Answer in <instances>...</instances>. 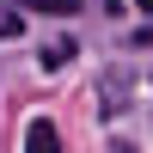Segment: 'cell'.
I'll list each match as a JSON object with an SVG mask.
<instances>
[{"label":"cell","instance_id":"cell-1","mask_svg":"<svg viewBox=\"0 0 153 153\" xmlns=\"http://www.w3.org/2000/svg\"><path fill=\"white\" fill-rule=\"evenodd\" d=\"M25 153H61V135H55V123H43V117H37L31 129H25Z\"/></svg>","mask_w":153,"mask_h":153},{"label":"cell","instance_id":"cell-2","mask_svg":"<svg viewBox=\"0 0 153 153\" xmlns=\"http://www.w3.org/2000/svg\"><path fill=\"white\" fill-rule=\"evenodd\" d=\"M68 61H74V43H68V37L43 49V74H55V68H68Z\"/></svg>","mask_w":153,"mask_h":153},{"label":"cell","instance_id":"cell-3","mask_svg":"<svg viewBox=\"0 0 153 153\" xmlns=\"http://www.w3.org/2000/svg\"><path fill=\"white\" fill-rule=\"evenodd\" d=\"M25 12H55V19H68V12H80V0H31Z\"/></svg>","mask_w":153,"mask_h":153},{"label":"cell","instance_id":"cell-4","mask_svg":"<svg viewBox=\"0 0 153 153\" xmlns=\"http://www.w3.org/2000/svg\"><path fill=\"white\" fill-rule=\"evenodd\" d=\"M25 31V19H19V12H0V37H19Z\"/></svg>","mask_w":153,"mask_h":153},{"label":"cell","instance_id":"cell-5","mask_svg":"<svg viewBox=\"0 0 153 153\" xmlns=\"http://www.w3.org/2000/svg\"><path fill=\"white\" fill-rule=\"evenodd\" d=\"M135 6H141V12H153V0H135Z\"/></svg>","mask_w":153,"mask_h":153}]
</instances>
